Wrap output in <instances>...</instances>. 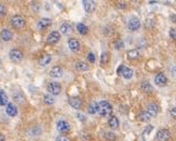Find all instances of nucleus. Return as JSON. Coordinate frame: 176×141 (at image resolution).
<instances>
[{
    "mask_svg": "<svg viewBox=\"0 0 176 141\" xmlns=\"http://www.w3.org/2000/svg\"><path fill=\"white\" fill-rule=\"evenodd\" d=\"M155 83L157 86H159V87H163V86H165L167 83V78L165 77V75L164 74H158V75L156 76L155 78Z\"/></svg>",
    "mask_w": 176,
    "mask_h": 141,
    "instance_id": "obj_10",
    "label": "nucleus"
},
{
    "mask_svg": "<svg viewBox=\"0 0 176 141\" xmlns=\"http://www.w3.org/2000/svg\"><path fill=\"white\" fill-rule=\"evenodd\" d=\"M0 36H1V39H2L3 41H10V40L13 38V34H12V32H11V30L4 28V30H1Z\"/></svg>",
    "mask_w": 176,
    "mask_h": 141,
    "instance_id": "obj_15",
    "label": "nucleus"
},
{
    "mask_svg": "<svg viewBox=\"0 0 176 141\" xmlns=\"http://www.w3.org/2000/svg\"><path fill=\"white\" fill-rule=\"evenodd\" d=\"M90 114H95L97 112V103L96 102H92L89 104V109H88Z\"/></svg>",
    "mask_w": 176,
    "mask_h": 141,
    "instance_id": "obj_30",
    "label": "nucleus"
},
{
    "mask_svg": "<svg viewBox=\"0 0 176 141\" xmlns=\"http://www.w3.org/2000/svg\"><path fill=\"white\" fill-rule=\"evenodd\" d=\"M60 39H61L60 33L54 30V32H52V33L48 36V38H47V42H48V44H51V45H54V44H56Z\"/></svg>",
    "mask_w": 176,
    "mask_h": 141,
    "instance_id": "obj_9",
    "label": "nucleus"
},
{
    "mask_svg": "<svg viewBox=\"0 0 176 141\" xmlns=\"http://www.w3.org/2000/svg\"><path fill=\"white\" fill-rule=\"evenodd\" d=\"M11 24L14 28H22L25 26V20L22 18L21 15H14L11 18Z\"/></svg>",
    "mask_w": 176,
    "mask_h": 141,
    "instance_id": "obj_3",
    "label": "nucleus"
},
{
    "mask_svg": "<svg viewBox=\"0 0 176 141\" xmlns=\"http://www.w3.org/2000/svg\"><path fill=\"white\" fill-rule=\"evenodd\" d=\"M12 98L15 102H18V103H23L25 101V97L21 91H15V92H13Z\"/></svg>",
    "mask_w": 176,
    "mask_h": 141,
    "instance_id": "obj_20",
    "label": "nucleus"
},
{
    "mask_svg": "<svg viewBox=\"0 0 176 141\" xmlns=\"http://www.w3.org/2000/svg\"><path fill=\"white\" fill-rule=\"evenodd\" d=\"M88 61H89L90 63H94L95 62V54L92 53V52H90L88 54Z\"/></svg>",
    "mask_w": 176,
    "mask_h": 141,
    "instance_id": "obj_34",
    "label": "nucleus"
},
{
    "mask_svg": "<svg viewBox=\"0 0 176 141\" xmlns=\"http://www.w3.org/2000/svg\"><path fill=\"white\" fill-rule=\"evenodd\" d=\"M128 57H129V59H131V60H136V59H138V57H139V52H138L137 50H135V49L130 50V51L128 52Z\"/></svg>",
    "mask_w": 176,
    "mask_h": 141,
    "instance_id": "obj_29",
    "label": "nucleus"
},
{
    "mask_svg": "<svg viewBox=\"0 0 176 141\" xmlns=\"http://www.w3.org/2000/svg\"><path fill=\"white\" fill-rule=\"evenodd\" d=\"M51 25V20L50 18H42L39 20L38 22V27L40 30H45L48 26Z\"/></svg>",
    "mask_w": 176,
    "mask_h": 141,
    "instance_id": "obj_19",
    "label": "nucleus"
},
{
    "mask_svg": "<svg viewBox=\"0 0 176 141\" xmlns=\"http://www.w3.org/2000/svg\"><path fill=\"white\" fill-rule=\"evenodd\" d=\"M108 125L111 129H117L119 127V120L116 116H111L108 120Z\"/></svg>",
    "mask_w": 176,
    "mask_h": 141,
    "instance_id": "obj_21",
    "label": "nucleus"
},
{
    "mask_svg": "<svg viewBox=\"0 0 176 141\" xmlns=\"http://www.w3.org/2000/svg\"><path fill=\"white\" fill-rule=\"evenodd\" d=\"M43 100H45V104H48V105H52L54 102H55L54 98L52 96H50V94H45V96L43 97Z\"/></svg>",
    "mask_w": 176,
    "mask_h": 141,
    "instance_id": "obj_31",
    "label": "nucleus"
},
{
    "mask_svg": "<svg viewBox=\"0 0 176 141\" xmlns=\"http://www.w3.org/2000/svg\"><path fill=\"white\" fill-rule=\"evenodd\" d=\"M170 18H171V20H172V21L174 22V23H176V15H175V14H172V15L170 16Z\"/></svg>",
    "mask_w": 176,
    "mask_h": 141,
    "instance_id": "obj_40",
    "label": "nucleus"
},
{
    "mask_svg": "<svg viewBox=\"0 0 176 141\" xmlns=\"http://www.w3.org/2000/svg\"><path fill=\"white\" fill-rule=\"evenodd\" d=\"M6 12H7L6 7L3 6V4H0V18L4 16V15H6Z\"/></svg>",
    "mask_w": 176,
    "mask_h": 141,
    "instance_id": "obj_36",
    "label": "nucleus"
},
{
    "mask_svg": "<svg viewBox=\"0 0 176 141\" xmlns=\"http://www.w3.org/2000/svg\"><path fill=\"white\" fill-rule=\"evenodd\" d=\"M147 112H148V114L151 117L157 116V114H158V112H159L158 105L155 104V103H150V104L147 106Z\"/></svg>",
    "mask_w": 176,
    "mask_h": 141,
    "instance_id": "obj_17",
    "label": "nucleus"
},
{
    "mask_svg": "<svg viewBox=\"0 0 176 141\" xmlns=\"http://www.w3.org/2000/svg\"><path fill=\"white\" fill-rule=\"evenodd\" d=\"M82 4H83L84 10H85L88 13H91L95 9V2H94V1H91V0H84V1H82Z\"/></svg>",
    "mask_w": 176,
    "mask_h": 141,
    "instance_id": "obj_14",
    "label": "nucleus"
},
{
    "mask_svg": "<svg viewBox=\"0 0 176 141\" xmlns=\"http://www.w3.org/2000/svg\"><path fill=\"white\" fill-rule=\"evenodd\" d=\"M51 62V55H49V54H45V55H43V57L39 60V64L41 66H45L48 65L49 63Z\"/></svg>",
    "mask_w": 176,
    "mask_h": 141,
    "instance_id": "obj_26",
    "label": "nucleus"
},
{
    "mask_svg": "<svg viewBox=\"0 0 176 141\" xmlns=\"http://www.w3.org/2000/svg\"><path fill=\"white\" fill-rule=\"evenodd\" d=\"M115 47H116V49H118V50H121V49L124 48V44H123L122 40H118V41H116V44H115Z\"/></svg>",
    "mask_w": 176,
    "mask_h": 141,
    "instance_id": "obj_33",
    "label": "nucleus"
},
{
    "mask_svg": "<svg viewBox=\"0 0 176 141\" xmlns=\"http://www.w3.org/2000/svg\"><path fill=\"white\" fill-rule=\"evenodd\" d=\"M56 128L57 130L61 132V134H66V132L69 131V129H70V126H69V124L66 122V120H58L56 124Z\"/></svg>",
    "mask_w": 176,
    "mask_h": 141,
    "instance_id": "obj_6",
    "label": "nucleus"
},
{
    "mask_svg": "<svg viewBox=\"0 0 176 141\" xmlns=\"http://www.w3.org/2000/svg\"><path fill=\"white\" fill-rule=\"evenodd\" d=\"M8 101H9V99H8L7 93L3 90H0V106L8 104Z\"/></svg>",
    "mask_w": 176,
    "mask_h": 141,
    "instance_id": "obj_23",
    "label": "nucleus"
},
{
    "mask_svg": "<svg viewBox=\"0 0 176 141\" xmlns=\"http://www.w3.org/2000/svg\"><path fill=\"white\" fill-rule=\"evenodd\" d=\"M77 30L78 33L80 34V35H85V34L88 33V27L85 26L84 24H82V23H79V24L77 25Z\"/></svg>",
    "mask_w": 176,
    "mask_h": 141,
    "instance_id": "obj_27",
    "label": "nucleus"
},
{
    "mask_svg": "<svg viewBox=\"0 0 176 141\" xmlns=\"http://www.w3.org/2000/svg\"><path fill=\"white\" fill-rule=\"evenodd\" d=\"M76 69H77L78 71H88V69H90V66L88 65L85 62L79 61V62H77V63H76Z\"/></svg>",
    "mask_w": 176,
    "mask_h": 141,
    "instance_id": "obj_25",
    "label": "nucleus"
},
{
    "mask_svg": "<svg viewBox=\"0 0 176 141\" xmlns=\"http://www.w3.org/2000/svg\"><path fill=\"white\" fill-rule=\"evenodd\" d=\"M170 114H171V116L173 117V118H175L176 120V106L175 108H173L172 110L170 111Z\"/></svg>",
    "mask_w": 176,
    "mask_h": 141,
    "instance_id": "obj_38",
    "label": "nucleus"
},
{
    "mask_svg": "<svg viewBox=\"0 0 176 141\" xmlns=\"http://www.w3.org/2000/svg\"><path fill=\"white\" fill-rule=\"evenodd\" d=\"M6 112L9 116L14 117V116H16V114H18V109H16V106H15L13 103H8L7 109H6Z\"/></svg>",
    "mask_w": 176,
    "mask_h": 141,
    "instance_id": "obj_16",
    "label": "nucleus"
},
{
    "mask_svg": "<svg viewBox=\"0 0 176 141\" xmlns=\"http://www.w3.org/2000/svg\"><path fill=\"white\" fill-rule=\"evenodd\" d=\"M105 138L108 141H115L116 140V135L113 132H106L105 134Z\"/></svg>",
    "mask_w": 176,
    "mask_h": 141,
    "instance_id": "obj_32",
    "label": "nucleus"
},
{
    "mask_svg": "<svg viewBox=\"0 0 176 141\" xmlns=\"http://www.w3.org/2000/svg\"><path fill=\"white\" fill-rule=\"evenodd\" d=\"M63 74H64L63 69L60 67V66H54L53 69L50 71V76L53 78H60L63 76Z\"/></svg>",
    "mask_w": 176,
    "mask_h": 141,
    "instance_id": "obj_11",
    "label": "nucleus"
},
{
    "mask_svg": "<svg viewBox=\"0 0 176 141\" xmlns=\"http://www.w3.org/2000/svg\"><path fill=\"white\" fill-rule=\"evenodd\" d=\"M140 89L143 90L144 92H147L149 93L152 91V86L148 83V81H143L142 85H140Z\"/></svg>",
    "mask_w": 176,
    "mask_h": 141,
    "instance_id": "obj_22",
    "label": "nucleus"
},
{
    "mask_svg": "<svg viewBox=\"0 0 176 141\" xmlns=\"http://www.w3.org/2000/svg\"><path fill=\"white\" fill-rule=\"evenodd\" d=\"M171 134L167 129H160L157 132V140L158 141H167L170 139Z\"/></svg>",
    "mask_w": 176,
    "mask_h": 141,
    "instance_id": "obj_7",
    "label": "nucleus"
},
{
    "mask_svg": "<svg viewBox=\"0 0 176 141\" xmlns=\"http://www.w3.org/2000/svg\"><path fill=\"white\" fill-rule=\"evenodd\" d=\"M0 48H1V44H0Z\"/></svg>",
    "mask_w": 176,
    "mask_h": 141,
    "instance_id": "obj_44",
    "label": "nucleus"
},
{
    "mask_svg": "<svg viewBox=\"0 0 176 141\" xmlns=\"http://www.w3.org/2000/svg\"><path fill=\"white\" fill-rule=\"evenodd\" d=\"M55 141H70V140H69V138H67L66 136H60V137H57Z\"/></svg>",
    "mask_w": 176,
    "mask_h": 141,
    "instance_id": "obj_37",
    "label": "nucleus"
},
{
    "mask_svg": "<svg viewBox=\"0 0 176 141\" xmlns=\"http://www.w3.org/2000/svg\"><path fill=\"white\" fill-rule=\"evenodd\" d=\"M97 112L99 115L103 117H108L110 116L112 113V106L110 103H108L107 101H101L97 104Z\"/></svg>",
    "mask_w": 176,
    "mask_h": 141,
    "instance_id": "obj_1",
    "label": "nucleus"
},
{
    "mask_svg": "<svg viewBox=\"0 0 176 141\" xmlns=\"http://www.w3.org/2000/svg\"><path fill=\"white\" fill-rule=\"evenodd\" d=\"M60 30L63 35H69V34L72 33V27L69 23H63V24L61 25Z\"/></svg>",
    "mask_w": 176,
    "mask_h": 141,
    "instance_id": "obj_18",
    "label": "nucleus"
},
{
    "mask_svg": "<svg viewBox=\"0 0 176 141\" xmlns=\"http://www.w3.org/2000/svg\"><path fill=\"white\" fill-rule=\"evenodd\" d=\"M151 116L148 114V112H140L139 115H138V120H142V122H148L150 120Z\"/></svg>",
    "mask_w": 176,
    "mask_h": 141,
    "instance_id": "obj_28",
    "label": "nucleus"
},
{
    "mask_svg": "<svg viewBox=\"0 0 176 141\" xmlns=\"http://www.w3.org/2000/svg\"><path fill=\"white\" fill-rule=\"evenodd\" d=\"M109 59H110V57H109V53L108 52H103L102 53V55H101V65H103V66H105L106 64L109 62Z\"/></svg>",
    "mask_w": 176,
    "mask_h": 141,
    "instance_id": "obj_24",
    "label": "nucleus"
},
{
    "mask_svg": "<svg viewBox=\"0 0 176 141\" xmlns=\"http://www.w3.org/2000/svg\"><path fill=\"white\" fill-rule=\"evenodd\" d=\"M68 47H69V49H70L72 51L77 52V51H79V50H80V42L78 41L77 39H75V38L69 39Z\"/></svg>",
    "mask_w": 176,
    "mask_h": 141,
    "instance_id": "obj_13",
    "label": "nucleus"
},
{
    "mask_svg": "<svg viewBox=\"0 0 176 141\" xmlns=\"http://www.w3.org/2000/svg\"><path fill=\"white\" fill-rule=\"evenodd\" d=\"M118 4H119V6H118L119 8H122V9H123V8H126V6H124V3H121V2H120V3H118Z\"/></svg>",
    "mask_w": 176,
    "mask_h": 141,
    "instance_id": "obj_43",
    "label": "nucleus"
},
{
    "mask_svg": "<svg viewBox=\"0 0 176 141\" xmlns=\"http://www.w3.org/2000/svg\"><path fill=\"white\" fill-rule=\"evenodd\" d=\"M0 141H6V137L2 134H0Z\"/></svg>",
    "mask_w": 176,
    "mask_h": 141,
    "instance_id": "obj_41",
    "label": "nucleus"
},
{
    "mask_svg": "<svg viewBox=\"0 0 176 141\" xmlns=\"http://www.w3.org/2000/svg\"><path fill=\"white\" fill-rule=\"evenodd\" d=\"M9 57L12 62L18 63V62L22 61V59H23L24 55H23V52H22L21 50H18V49H12L9 53Z\"/></svg>",
    "mask_w": 176,
    "mask_h": 141,
    "instance_id": "obj_4",
    "label": "nucleus"
},
{
    "mask_svg": "<svg viewBox=\"0 0 176 141\" xmlns=\"http://www.w3.org/2000/svg\"><path fill=\"white\" fill-rule=\"evenodd\" d=\"M170 37L174 40H176V28H171L170 30V33H169Z\"/></svg>",
    "mask_w": 176,
    "mask_h": 141,
    "instance_id": "obj_35",
    "label": "nucleus"
},
{
    "mask_svg": "<svg viewBox=\"0 0 176 141\" xmlns=\"http://www.w3.org/2000/svg\"><path fill=\"white\" fill-rule=\"evenodd\" d=\"M68 102H69V105H70L72 108L76 109V110H79V109H81V106H82V101H81L79 98H75V97L69 98Z\"/></svg>",
    "mask_w": 176,
    "mask_h": 141,
    "instance_id": "obj_12",
    "label": "nucleus"
},
{
    "mask_svg": "<svg viewBox=\"0 0 176 141\" xmlns=\"http://www.w3.org/2000/svg\"><path fill=\"white\" fill-rule=\"evenodd\" d=\"M172 74H173V76L176 78V66H175V67H174L173 69H172Z\"/></svg>",
    "mask_w": 176,
    "mask_h": 141,
    "instance_id": "obj_42",
    "label": "nucleus"
},
{
    "mask_svg": "<svg viewBox=\"0 0 176 141\" xmlns=\"http://www.w3.org/2000/svg\"><path fill=\"white\" fill-rule=\"evenodd\" d=\"M117 74L118 75H121L122 77H124L126 79H130L133 76V71L129 67H126L124 65H120L117 69Z\"/></svg>",
    "mask_w": 176,
    "mask_h": 141,
    "instance_id": "obj_2",
    "label": "nucleus"
},
{
    "mask_svg": "<svg viewBox=\"0 0 176 141\" xmlns=\"http://www.w3.org/2000/svg\"><path fill=\"white\" fill-rule=\"evenodd\" d=\"M152 128H153V127H152L151 125H150V126H148V128H146V130L144 131V134H149V132L152 130Z\"/></svg>",
    "mask_w": 176,
    "mask_h": 141,
    "instance_id": "obj_39",
    "label": "nucleus"
},
{
    "mask_svg": "<svg viewBox=\"0 0 176 141\" xmlns=\"http://www.w3.org/2000/svg\"><path fill=\"white\" fill-rule=\"evenodd\" d=\"M140 27V21L137 18H130V21L128 23V28L131 32H134V30H137Z\"/></svg>",
    "mask_w": 176,
    "mask_h": 141,
    "instance_id": "obj_8",
    "label": "nucleus"
},
{
    "mask_svg": "<svg viewBox=\"0 0 176 141\" xmlns=\"http://www.w3.org/2000/svg\"><path fill=\"white\" fill-rule=\"evenodd\" d=\"M48 91L51 94H54V96H57L60 94V92L62 91V86H61L58 83H51L48 86Z\"/></svg>",
    "mask_w": 176,
    "mask_h": 141,
    "instance_id": "obj_5",
    "label": "nucleus"
}]
</instances>
